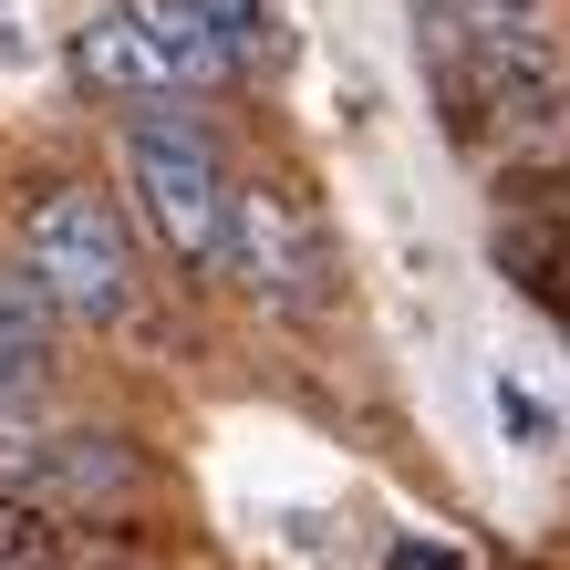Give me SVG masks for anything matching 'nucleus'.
I'll use <instances>...</instances> for the list:
<instances>
[{"label": "nucleus", "mask_w": 570, "mask_h": 570, "mask_svg": "<svg viewBox=\"0 0 570 570\" xmlns=\"http://www.w3.org/2000/svg\"><path fill=\"white\" fill-rule=\"evenodd\" d=\"M73 73L105 94V105H187V94H208L218 73H239V52L218 42V31H197L187 11H166V0H105L83 31H73Z\"/></svg>", "instance_id": "obj_2"}, {"label": "nucleus", "mask_w": 570, "mask_h": 570, "mask_svg": "<svg viewBox=\"0 0 570 570\" xmlns=\"http://www.w3.org/2000/svg\"><path fill=\"white\" fill-rule=\"evenodd\" d=\"M0 570H62V509L0 498Z\"/></svg>", "instance_id": "obj_9"}, {"label": "nucleus", "mask_w": 570, "mask_h": 570, "mask_svg": "<svg viewBox=\"0 0 570 570\" xmlns=\"http://www.w3.org/2000/svg\"><path fill=\"white\" fill-rule=\"evenodd\" d=\"M435 11H446V21H456V11H466V21H519V11H550V0H435Z\"/></svg>", "instance_id": "obj_12"}, {"label": "nucleus", "mask_w": 570, "mask_h": 570, "mask_svg": "<svg viewBox=\"0 0 570 570\" xmlns=\"http://www.w3.org/2000/svg\"><path fill=\"white\" fill-rule=\"evenodd\" d=\"M125 166H136V197H146V218H156V239L177 249L187 271H228V259H239V187H228V166L208 156L197 125L136 115Z\"/></svg>", "instance_id": "obj_3"}, {"label": "nucleus", "mask_w": 570, "mask_h": 570, "mask_svg": "<svg viewBox=\"0 0 570 570\" xmlns=\"http://www.w3.org/2000/svg\"><path fill=\"white\" fill-rule=\"evenodd\" d=\"M488 249H498V271H509L519 301H540V312L570 322V187H519L498 208Z\"/></svg>", "instance_id": "obj_7"}, {"label": "nucleus", "mask_w": 570, "mask_h": 570, "mask_svg": "<svg viewBox=\"0 0 570 570\" xmlns=\"http://www.w3.org/2000/svg\"><path fill=\"white\" fill-rule=\"evenodd\" d=\"M42 384H52V301L31 271H0V446L31 425Z\"/></svg>", "instance_id": "obj_8"}, {"label": "nucleus", "mask_w": 570, "mask_h": 570, "mask_svg": "<svg viewBox=\"0 0 570 570\" xmlns=\"http://www.w3.org/2000/svg\"><path fill=\"white\" fill-rule=\"evenodd\" d=\"M435 83H446V136L478 156H550L570 146V52L509 21H446L435 42Z\"/></svg>", "instance_id": "obj_1"}, {"label": "nucleus", "mask_w": 570, "mask_h": 570, "mask_svg": "<svg viewBox=\"0 0 570 570\" xmlns=\"http://www.w3.org/2000/svg\"><path fill=\"white\" fill-rule=\"evenodd\" d=\"M166 11H187L197 31H218L239 62H271V0H166Z\"/></svg>", "instance_id": "obj_10"}, {"label": "nucleus", "mask_w": 570, "mask_h": 570, "mask_svg": "<svg viewBox=\"0 0 570 570\" xmlns=\"http://www.w3.org/2000/svg\"><path fill=\"white\" fill-rule=\"evenodd\" d=\"M21 271L42 281V301L73 312V322H125V312H136L125 228H115L105 197H83V187H52V197L21 208Z\"/></svg>", "instance_id": "obj_4"}, {"label": "nucleus", "mask_w": 570, "mask_h": 570, "mask_svg": "<svg viewBox=\"0 0 570 570\" xmlns=\"http://www.w3.org/2000/svg\"><path fill=\"white\" fill-rule=\"evenodd\" d=\"M259 312H322L332 301V249H322V218L281 187H239V259H228Z\"/></svg>", "instance_id": "obj_5"}, {"label": "nucleus", "mask_w": 570, "mask_h": 570, "mask_svg": "<svg viewBox=\"0 0 570 570\" xmlns=\"http://www.w3.org/2000/svg\"><path fill=\"white\" fill-rule=\"evenodd\" d=\"M498 415H509V435H519V446H550V405H529L519 384H498Z\"/></svg>", "instance_id": "obj_11"}, {"label": "nucleus", "mask_w": 570, "mask_h": 570, "mask_svg": "<svg viewBox=\"0 0 570 570\" xmlns=\"http://www.w3.org/2000/svg\"><path fill=\"white\" fill-rule=\"evenodd\" d=\"M0 466H11L21 498H42V509H115V498L136 488V446H115V435H11Z\"/></svg>", "instance_id": "obj_6"}]
</instances>
